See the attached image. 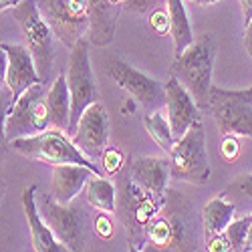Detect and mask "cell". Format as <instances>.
<instances>
[{"instance_id": "1", "label": "cell", "mask_w": 252, "mask_h": 252, "mask_svg": "<svg viewBox=\"0 0 252 252\" xmlns=\"http://www.w3.org/2000/svg\"><path fill=\"white\" fill-rule=\"evenodd\" d=\"M198 216L184 194L165 190V200L145 230V250H196Z\"/></svg>"}, {"instance_id": "2", "label": "cell", "mask_w": 252, "mask_h": 252, "mask_svg": "<svg viewBox=\"0 0 252 252\" xmlns=\"http://www.w3.org/2000/svg\"><path fill=\"white\" fill-rule=\"evenodd\" d=\"M117 178V210L115 214L119 216V222L123 224L125 232H127V246L129 250L141 252L145 250V230L152 218L158 214L165 200L163 194H154L139 186L127 165L121 167V172L115 176Z\"/></svg>"}, {"instance_id": "3", "label": "cell", "mask_w": 252, "mask_h": 252, "mask_svg": "<svg viewBox=\"0 0 252 252\" xmlns=\"http://www.w3.org/2000/svg\"><path fill=\"white\" fill-rule=\"evenodd\" d=\"M216 59V40L212 34H204L188 47L172 63V75L192 93L200 109L210 111L212 93V69Z\"/></svg>"}, {"instance_id": "4", "label": "cell", "mask_w": 252, "mask_h": 252, "mask_svg": "<svg viewBox=\"0 0 252 252\" xmlns=\"http://www.w3.org/2000/svg\"><path fill=\"white\" fill-rule=\"evenodd\" d=\"M10 148L29 159H36V161H43L49 165L79 163L101 176V167H97V163L93 159H89L77 148L73 137H69L67 131L57 129V127L45 129L40 133L29 135V137L14 139V141H10Z\"/></svg>"}, {"instance_id": "5", "label": "cell", "mask_w": 252, "mask_h": 252, "mask_svg": "<svg viewBox=\"0 0 252 252\" xmlns=\"http://www.w3.org/2000/svg\"><path fill=\"white\" fill-rule=\"evenodd\" d=\"M167 158H170L172 163V178L194 186H204L210 180L212 167H210V159L206 152L204 123L200 119L192 123V127L180 139H176Z\"/></svg>"}, {"instance_id": "6", "label": "cell", "mask_w": 252, "mask_h": 252, "mask_svg": "<svg viewBox=\"0 0 252 252\" xmlns=\"http://www.w3.org/2000/svg\"><path fill=\"white\" fill-rule=\"evenodd\" d=\"M12 18L18 23L20 32L25 36V45L34 57L40 81L47 83L55 63V45H53L55 32L47 25L43 14H40L36 0H23L20 4H16L12 8Z\"/></svg>"}, {"instance_id": "7", "label": "cell", "mask_w": 252, "mask_h": 252, "mask_svg": "<svg viewBox=\"0 0 252 252\" xmlns=\"http://www.w3.org/2000/svg\"><path fill=\"white\" fill-rule=\"evenodd\" d=\"M38 210L43 214L47 226L59 242L67 246V250H83L87 244L89 218L81 204L69 202L61 204L53 194H40Z\"/></svg>"}, {"instance_id": "8", "label": "cell", "mask_w": 252, "mask_h": 252, "mask_svg": "<svg viewBox=\"0 0 252 252\" xmlns=\"http://www.w3.org/2000/svg\"><path fill=\"white\" fill-rule=\"evenodd\" d=\"M36 6L63 45L73 49L91 29L87 0H36Z\"/></svg>"}, {"instance_id": "9", "label": "cell", "mask_w": 252, "mask_h": 252, "mask_svg": "<svg viewBox=\"0 0 252 252\" xmlns=\"http://www.w3.org/2000/svg\"><path fill=\"white\" fill-rule=\"evenodd\" d=\"M49 109L45 83H36L20 95L4 117V139L10 143L20 137H29L49 129Z\"/></svg>"}, {"instance_id": "10", "label": "cell", "mask_w": 252, "mask_h": 252, "mask_svg": "<svg viewBox=\"0 0 252 252\" xmlns=\"http://www.w3.org/2000/svg\"><path fill=\"white\" fill-rule=\"evenodd\" d=\"M210 113L216 119L220 135L252 137V87L234 91L212 85Z\"/></svg>"}, {"instance_id": "11", "label": "cell", "mask_w": 252, "mask_h": 252, "mask_svg": "<svg viewBox=\"0 0 252 252\" xmlns=\"http://www.w3.org/2000/svg\"><path fill=\"white\" fill-rule=\"evenodd\" d=\"M89 43L91 40L81 38L69 55V65H67V81L71 91V123L67 129L69 135L75 133V127L81 115L85 113V109L91 103L99 101L95 77L91 71V61H89Z\"/></svg>"}, {"instance_id": "12", "label": "cell", "mask_w": 252, "mask_h": 252, "mask_svg": "<svg viewBox=\"0 0 252 252\" xmlns=\"http://www.w3.org/2000/svg\"><path fill=\"white\" fill-rule=\"evenodd\" d=\"M107 71L111 79L117 83V87L127 91L145 111H159L165 105V85L133 69L125 61L121 59L109 61Z\"/></svg>"}, {"instance_id": "13", "label": "cell", "mask_w": 252, "mask_h": 252, "mask_svg": "<svg viewBox=\"0 0 252 252\" xmlns=\"http://www.w3.org/2000/svg\"><path fill=\"white\" fill-rule=\"evenodd\" d=\"M77 148L93 161H101L109 141V115L101 101L91 103L71 135Z\"/></svg>"}, {"instance_id": "14", "label": "cell", "mask_w": 252, "mask_h": 252, "mask_svg": "<svg viewBox=\"0 0 252 252\" xmlns=\"http://www.w3.org/2000/svg\"><path fill=\"white\" fill-rule=\"evenodd\" d=\"M0 51L6 57V73H4V81L6 87L10 91L12 103L23 95L29 87L36 85L40 81V75L36 71V63L34 57L31 55L27 45H8L2 43Z\"/></svg>"}, {"instance_id": "15", "label": "cell", "mask_w": 252, "mask_h": 252, "mask_svg": "<svg viewBox=\"0 0 252 252\" xmlns=\"http://www.w3.org/2000/svg\"><path fill=\"white\" fill-rule=\"evenodd\" d=\"M165 109L167 121H170V127L176 139H180L192 127V123L200 119V107L196 99L174 75L165 83Z\"/></svg>"}, {"instance_id": "16", "label": "cell", "mask_w": 252, "mask_h": 252, "mask_svg": "<svg viewBox=\"0 0 252 252\" xmlns=\"http://www.w3.org/2000/svg\"><path fill=\"white\" fill-rule=\"evenodd\" d=\"M36 192L38 188L36 184H31L27 190L23 192V210L25 216L29 220V228H31V238H32V248L36 252H63L67 250V246L59 242L53 234V230L47 226L43 214L38 210V200H36Z\"/></svg>"}, {"instance_id": "17", "label": "cell", "mask_w": 252, "mask_h": 252, "mask_svg": "<svg viewBox=\"0 0 252 252\" xmlns=\"http://www.w3.org/2000/svg\"><path fill=\"white\" fill-rule=\"evenodd\" d=\"M127 170L131 178L154 194H163L167 190V182L172 176L170 158H135L129 159Z\"/></svg>"}, {"instance_id": "18", "label": "cell", "mask_w": 252, "mask_h": 252, "mask_svg": "<svg viewBox=\"0 0 252 252\" xmlns=\"http://www.w3.org/2000/svg\"><path fill=\"white\" fill-rule=\"evenodd\" d=\"M93 176H99V174H95L93 170H89L85 165H79V163L55 165V170H53V196L61 204H69L79 196L83 186H85Z\"/></svg>"}, {"instance_id": "19", "label": "cell", "mask_w": 252, "mask_h": 252, "mask_svg": "<svg viewBox=\"0 0 252 252\" xmlns=\"http://www.w3.org/2000/svg\"><path fill=\"white\" fill-rule=\"evenodd\" d=\"M91 10V29H89V40L95 47H107L113 36L115 27L123 6L111 4L109 0H87Z\"/></svg>"}, {"instance_id": "20", "label": "cell", "mask_w": 252, "mask_h": 252, "mask_svg": "<svg viewBox=\"0 0 252 252\" xmlns=\"http://www.w3.org/2000/svg\"><path fill=\"white\" fill-rule=\"evenodd\" d=\"M47 109H49L51 127L67 131L69 123H71V91H69L67 71H61V75L49 87V91H47Z\"/></svg>"}, {"instance_id": "21", "label": "cell", "mask_w": 252, "mask_h": 252, "mask_svg": "<svg viewBox=\"0 0 252 252\" xmlns=\"http://www.w3.org/2000/svg\"><path fill=\"white\" fill-rule=\"evenodd\" d=\"M236 206L232 202L224 200L222 196L212 198L204 208H202V232H204V242H210L212 238L220 236L226 232L228 224L234 220Z\"/></svg>"}, {"instance_id": "22", "label": "cell", "mask_w": 252, "mask_h": 252, "mask_svg": "<svg viewBox=\"0 0 252 252\" xmlns=\"http://www.w3.org/2000/svg\"><path fill=\"white\" fill-rule=\"evenodd\" d=\"M167 12H170V20H172V29L170 34L174 38V57H180L188 47L194 43V34H192V27H190V18H188L184 0H165Z\"/></svg>"}, {"instance_id": "23", "label": "cell", "mask_w": 252, "mask_h": 252, "mask_svg": "<svg viewBox=\"0 0 252 252\" xmlns=\"http://www.w3.org/2000/svg\"><path fill=\"white\" fill-rule=\"evenodd\" d=\"M87 202L103 212L115 214L117 210V188L111 180L103 178V176H93L87 182V190H85Z\"/></svg>"}, {"instance_id": "24", "label": "cell", "mask_w": 252, "mask_h": 252, "mask_svg": "<svg viewBox=\"0 0 252 252\" xmlns=\"http://www.w3.org/2000/svg\"><path fill=\"white\" fill-rule=\"evenodd\" d=\"M224 200L236 206V212L250 214L252 212V174H242L230 182L220 194Z\"/></svg>"}, {"instance_id": "25", "label": "cell", "mask_w": 252, "mask_h": 252, "mask_svg": "<svg viewBox=\"0 0 252 252\" xmlns=\"http://www.w3.org/2000/svg\"><path fill=\"white\" fill-rule=\"evenodd\" d=\"M143 125H145V129H148V133L152 135V139L159 145V150L170 154L176 143V137L172 133L167 117H163L159 111H148L143 115Z\"/></svg>"}, {"instance_id": "26", "label": "cell", "mask_w": 252, "mask_h": 252, "mask_svg": "<svg viewBox=\"0 0 252 252\" xmlns=\"http://www.w3.org/2000/svg\"><path fill=\"white\" fill-rule=\"evenodd\" d=\"M250 222H252V212H250V214H242V216L234 218L232 222L228 224V228H226L224 234H226V238H228V242H230V248H232L234 252L244 250Z\"/></svg>"}, {"instance_id": "27", "label": "cell", "mask_w": 252, "mask_h": 252, "mask_svg": "<svg viewBox=\"0 0 252 252\" xmlns=\"http://www.w3.org/2000/svg\"><path fill=\"white\" fill-rule=\"evenodd\" d=\"M101 165H103V172L109 174V176H117L121 172V167L125 165L123 163V154L121 150L117 148H107L101 158Z\"/></svg>"}, {"instance_id": "28", "label": "cell", "mask_w": 252, "mask_h": 252, "mask_svg": "<svg viewBox=\"0 0 252 252\" xmlns=\"http://www.w3.org/2000/svg\"><path fill=\"white\" fill-rule=\"evenodd\" d=\"M150 25L158 34H167L172 29V20H170V12H167V6H159L154 12H150Z\"/></svg>"}, {"instance_id": "29", "label": "cell", "mask_w": 252, "mask_h": 252, "mask_svg": "<svg viewBox=\"0 0 252 252\" xmlns=\"http://www.w3.org/2000/svg\"><path fill=\"white\" fill-rule=\"evenodd\" d=\"M165 0H125L123 8L129 12H137V14H150L156 8H159Z\"/></svg>"}, {"instance_id": "30", "label": "cell", "mask_w": 252, "mask_h": 252, "mask_svg": "<svg viewBox=\"0 0 252 252\" xmlns=\"http://www.w3.org/2000/svg\"><path fill=\"white\" fill-rule=\"evenodd\" d=\"M95 232L101 238H111L113 236V222L109 218V212L99 210V214L95 216Z\"/></svg>"}, {"instance_id": "31", "label": "cell", "mask_w": 252, "mask_h": 252, "mask_svg": "<svg viewBox=\"0 0 252 252\" xmlns=\"http://www.w3.org/2000/svg\"><path fill=\"white\" fill-rule=\"evenodd\" d=\"M220 152H222V158L226 161H234L238 158V141H236V135H222Z\"/></svg>"}, {"instance_id": "32", "label": "cell", "mask_w": 252, "mask_h": 252, "mask_svg": "<svg viewBox=\"0 0 252 252\" xmlns=\"http://www.w3.org/2000/svg\"><path fill=\"white\" fill-rule=\"evenodd\" d=\"M206 250H210V252H228L232 248H230V242H228L226 234H220V236L212 238L210 242H206Z\"/></svg>"}, {"instance_id": "33", "label": "cell", "mask_w": 252, "mask_h": 252, "mask_svg": "<svg viewBox=\"0 0 252 252\" xmlns=\"http://www.w3.org/2000/svg\"><path fill=\"white\" fill-rule=\"evenodd\" d=\"M244 49L252 59V20L244 27Z\"/></svg>"}, {"instance_id": "34", "label": "cell", "mask_w": 252, "mask_h": 252, "mask_svg": "<svg viewBox=\"0 0 252 252\" xmlns=\"http://www.w3.org/2000/svg\"><path fill=\"white\" fill-rule=\"evenodd\" d=\"M242 6V18H244V27L252 20V0H240Z\"/></svg>"}, {"instance_id": "35", "label": "cell", "mask_w": 252, "mask_h": 252, "mask_svg": "<svg viewBox=\"0 0 252 252\" xmlns=\"http://www.w3.org/2000/svg\"><path fill=\"white\" fill-rule=\"evenodd\" d=\"M20 2H23V0H0V6H2V10H6V8H14Z\"/></svg>"}, {"instance_id": "36", "label": "cell", "mask_w": 252, "mask_h": 252, "mask_svg": "<svg viewBox=\"0 0 252 252\" xmlns=\"http://www.w3.org/2000/svg\"><path fill=\"white\" fill-rule=\"evenodd\" d=\"M244 252H252V222H250V228H248V236H246Z\"/></svg>"}, {"instance_id": "37", "label": "cell", "mask_w": 252, "mask_h": 252, "mask_svg": "<svg viewBox=\"0 0 252 252\" xmlns=\"http://www.w3.org/2000/svg\"><path fill=\"white\" fill-rule=\"evenodd\" d=\"M196 2H198L200 6H208V4H214V2H218V0H196Z\"/></svg>"}, {"instance_id": "38", "label": "cell", "mask_w": 252, "mask_h": 252, "mask_svg": "<svg viewBox=\"0 0 252 252\" xmlns=\"http://www.w3.org/2000/svg\"><path fill=\"white\" fill-rule=\"evenodd\" d=\"M109 2H111V4H117V6H123L125 0H109Z\"/></svg>"}]
</instances>
